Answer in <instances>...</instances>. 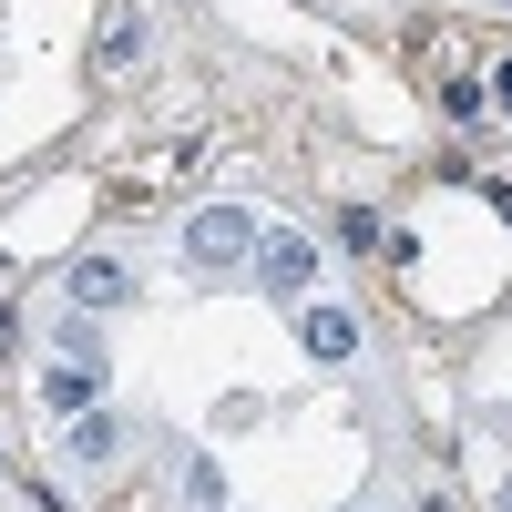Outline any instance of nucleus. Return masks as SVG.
Returning <instances> with one entry per match:
<instances>
[{
  "label": "nucleus",
  "instance_id": "obj_1",
  "mask_svg": "<svg viewBox=\"0 0 512 512\" xmlns=\"http://www.w3.org/2000/svg\"><path fill=\"white\" fill-rule=\"evenodd\" d=\"M256 226L246 205H205V216L185 226V256H195V277H256Z\"/></svg>",
  "mask_w": 512,
  "mask_h": 512
},
{
  "label": "nucleus",
  "instance_id": "obj_2",
  "mask_svg": "<svg viewBox=\"0 0 512 512\" xmlns=\"http://www.w3.org/2000/svg\"><path fill=\"white\" fill-rule=\"evenodd\" d=\"M256 287H267L277 308H297V297L318 287V236H297V226H267V236H256Z\"/></svg>",
  "mask_w": 512,
  "mask_h": 512
},
{
  "label": "nucleus",
  "instance_id": "obj_3",
  "mask_svg": "<svg viewBox=\"0 0 512 512\" xmlns=\"http://www.w3.org/2000/svg\"><path fill=\"white\" fill-rule=\"evenodd\" d=\"M297 349H308L318 369H349L359 359V318L349 308H308V318H297Z\"/></svg>",
  "mask_w": 512,
  "mask_h": 512
},
{
  "label": "nucleus",
  "instance_id": "obj_4",
  "mask_svg": "<svg viewBox=\"0 0 512 512\" xmlns=\"http://www.w3.org/2000/svg\"><path fill=\"white\" fill-rule=\"evenodd\" d=\"M72 308H134V267H123V256H82L72 267Z\"/></svg>",
  "mask_w": 512,
  "mask_h": 512
},
{
  "label": "nucleus",
  "instance_id": "obj_5",
  "mask_svg": "<svg viewBox=\"0 0 512 512\" xmlns=\"http://www.w3.org/2000/svg\"><path fill=\"white\" fill-rule=\"evenodd\" d=\"M144 62V21L134 11H103V31H93V82H123Z\"/></svg>",
  "mask_w": 512,
  "mask_h": 512
},
{
  "label": "nucleus",
  "instance_id": "obj_6",
  "mask_svg": "<svg viewBox=\"0 0 512 512\" xmlns=\"http://www.w3.org/2000/svg\"><path fill=\"white\" fill-rule=\"evenodd\" d=\"M93 379H103V369L52 359V369H41V410H52V420H82V410H93Z\"/></svg>",
  "mask_w": 512,
  "mask_h": 512
},
{
  "label": "nucleus",
  "instance_id": "obj_7",
  "mask_svg": "<svg viewBox=\"0 0 512 512\" xmlns=\"http://www.w3.org/2000/svg\"><path fill=\"white\" fill-rule=\"evenodd\" d=\"M113 451H123V410H82V420H72V461H82V472H103Z\"/></svg>",
  "mask_w": 512,
  "mask_h": 512
},
{
  "label": "nucleus",
  "instance_id": "obj_8",
  "mask_svg": "<svg viewBox=\"0 0 512 512\" xmlns=\"http://www.w3.org/2000/svg\"><path fill=\"white\" fill-rule=\"evenodd\" d=\"M52 349H62V359H82V369H103V328H93V308H72V318L52 328Z\"/></svg>",
  "mask_w": 512,
  "mask_h": 512
},
{
  "label": "nucleus",
  "instance_id": "obj_9",
  "mask_svg": "<svg viewBox=\"0 0 512 512\" xmlns=\"http://www.w3.org/2000/svg\"><path fill=\"white\" fill-rule=\"evenodd\" d=\"M185 492H195L205 512H216V502H226V472H216V461H185Z\"/></svg>",
  "mask_w": 512,
  "mask_h": 512
},
{
  "label": "nucleus",
  "instance_id": "obj_10",
  "mask_svg": "<svg viewBox=\"0 0 512 512\" xmlns=\"http://www.w3.org/2000/svg\"><path fill=\"white\" fill-rule=\"evenodd\" d=\"M11 349H21V318H11V308H0V359H11Z\"/></svg>",
  "mask_w": 512,
  "mask_h": 512
},
{
  "label": "nucleus",
  "instance_id": "obj_11",
  "mask_svg": "<svg viewBox=\"0 0 512 512\" xmlns=\"http://www.w3.org/2000/svg\"><path fill=\"white\" fill-rule=\"evenodd\" d=\"M492 82H502V113H512V62H502V72H492Z\"/></svg>",
  "mask_w": 512,
  "mask_h": 512
},
{
  "label": "nucleus",
  "instance_id": "obj_12",
  "mask_svg": "<svg viewBox=\"0 0 512 512\" xmlns=\"http://www.w3.org/2000/svg\"><path fill=\"white\" fill-rule=\"evenodd\" d=\"M492 512H512V482H502V502H492Z\"/></svg>",
  "mask_w": 512,
  "mask_h": 512
},
{
  "label": "nucleus",
  "instance_id": "obj_13",
  "mask_svg": "<svg viewBox=\"0 0 512 512\" xmlns=\"http://www.w3.org/2000/svg\"><path fill=\"white\" fill-rule=\"evenodd\" d=\"M502 11H512V0H502Z\"/></svg>",
  "mask_w": 512,
  "mask_h": 512
},
{
  "label": "nucleus",
  "instance_id": "obj_14",
  "mask_svg": "<svg viewBox=\"0 0 512 512\" xmlns=\"http://www.w3.org/2000/svg\"><path fill=\"white\" fill-rule=\"evenodd\" d=\"M0 482H11V472H0Z\"/></svg>",
  "mask_w": 512,
  "mask_h": 512
},
{
  "label": "nucleus",
  "instance_id": "obj_15",
  "mask_svg": "<svg viewBox=\"0 0 512 512\" xmlns=\"http://www.w3.org/2000/svg\"><path fill=\"white\" fill-rule=\"evenodd\" d=\"M359 512H369V502H359Z\"/></svg>",
  "mask_w": 512,
  "mask_h": 512
}]
</instances>
